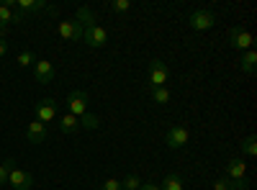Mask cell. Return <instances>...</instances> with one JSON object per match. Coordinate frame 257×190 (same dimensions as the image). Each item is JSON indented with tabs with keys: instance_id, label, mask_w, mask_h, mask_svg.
Returning <instances> with one entry per match:
<instances>
[{
	"instance_id": "4316f807",
	"label": "cell",
	"mask_w": 257,
	"mask_h": 190,
	"mask_svg": "<svg viewBox=\"0 0 257 190\" xmlns=\"http://www.w3.org/2000/svg\"><path fill=\"white\" fill-rule=\"evenodd\" d=\"M6 52H8V41H6V39H0V59L6 57Z\"/></svg>"
},
{
	"instance_id": "7402d4cb",
	"label": "cell",
	"mask_w": 257,
	"mask_h": 190,
	"mask_svg": "<svg viewBox=\"0 0 257 190\" xmlns=\"http://www.w3.org/2000/svg\"><path fill=\"white\" fill-rule=\"evenodd\" d=\"M16 62H18L21 67H31L34 62H36V54H34L31 49H24V52H21V54L16 57Z\"/></svg>"
},
{
	"instance_id": "2e32d148",
	"label": "cell",
	"mask_w": 257,
	"mask_h": 190,
	"mask_svg": "<svg viewBox=\"0 0 257 190\" xmlns=\"http://www.w3.org/2000/svg\"><path fill=\"white\" fill-rule=\"evenodd\" d=\"M75 21L82 26V29H88V26H95V13L88 8V6H82V8H77V16H75Z\"/></svg>"
},
{
	"instance_id": "ba28073f",
	"label": "cell",
	"mask_w": 257,
	"mask_h": 190,
	"mask_svg": "<svg viewBox=\"0 0 257 190\" xmlns=\"http://www.w3.org/2000/svg\"><path fill=\"white\" fill-rule=\"evenodd\" d=\"M57 118V100L54 98H44L36 103V121L41 123H52Z\"/></svg>"
},
{
	"instance_id": "9a60e30c",
	"label": "cell",
	"mask_w": 257,
	"mask_h": 190,
	"mask_svg": "<svg viewBox=\"0 0 257 190\" xmlns=\"http://www.w3.org/2000/svg\"><path fill=\"white\" fill-rule=\"evenodd\" d=\"M57 126H59L62 134H75L80 129V118H75L72 113H64V116L57 118Z\"/></svg>"
},
{
	"instance_id": "e0dca14e",
	"label": "cell",
	"mask_w": 257,
	"mask_h": 190,
	"mask_svg": "<svg viewBox=\"0 0 257 190\" xmlns=\"http://www.w3.org/2000/svg\"><path fill=\"white\" fill-rule=\"evenodd\" d=\"M254 67H257V52L249 49L242 54V72L244 75H254Z\"/></svg>"
},
{
	"instance_id": "8992f818",
	"label": "cell",
	"mask_w": 257,
	"mask_h": 190,
	"mask_svg": "<svg viewBox=\"0 0 257 190\" xmlns=\"http://www.w3.org/2000/svg\"><path fill=\"white\" fill-rule=\"evenodd\" d=\"M188 139H190V131L185 129V126H173V129L167 131V136H165V144L170 146V149H183V146L188 144Z\"/></svg>"
},
{
	"instance_id": "83f0119b",
	"label": "cell",
	"mask_w": 257,
	"mask_h": 190,
	"mask_svg": "<svg viewBox=\"0 0 257 190\" xmlns=\"http://www.w3.org/2000/svg\"><path fill=\"white\" fill-rule=\"evenodd\" d=\"M142 190H162V187H160V185H152V182H144Z\"/></svg>"
},
{
	"instance_id": "3957f363",
	"label": "cell",
	"mask_w": 257,
	"mask_h": 190,
	"mask_svg": "<svg viewBox=\"0 0 257 190\" xmlns=\"http://www.w3.org/2000/svg\"><path fill=\"white\" fill-rule=\"evenodd\" d=\"M229 44L237 49V52H249L252 44H254V36H252L247 29H242V26H234V29L229 31Z\"/></svg>"
},
{
	"instance_id": "9c48e42d",
	"label": "cell",
	"mask_w": 257,
	"mask_h": 190,
	"mask_svg": "<svg viewBox=\"0 0 257 190\" xmlns=\"http://www.w3.org/2000/svg\"><path fill=\"white\" fill-rule=\"evenodd\" d=\"M34 77H36V82H41V85H49V82H54L57 72H54V67H52V62L36 59V62H34Z\"/></svg>"
},
{
	"instance_id": "277c9868",
	"label": "cell",
	"mask_w": 257,
	"mask_h": 190,
	"mask_svg": "<svg viewBox=\"0 0 257 190\" xmlns=\"http://www.w3.org/2000/svg\"><path fill=\"white\" fill-rule=\"evenodd\" d=\"M67 113H72L75 118L88 113V93L85 90H72L67 95Z\"/></svg>"
},
{
	"instance_id": "52a82bcc",
	"label": "cell",
	"mask_w": 257,
	"mask_h": 190,
	"mask_svg": "<svg viewBox=\"0 0 257 190\" xmlns=\"http://www.w3.org/2000/svg\"><path fill=\"white\" fill-rule=\"evenodd\" d=\"M8 185L13 190H31L34 187V175L26 172V170H18V167H13L11 175H8Z\"/></svg>"
},
{
	"instance_id": "30bf717a",
	"label": "cell",
	"mask_w": 257,
	"mask_h": 190,
	"mask_svg": "<svg viewBox=\"0 0 257 190\" xmlns=\"http://www.w3.org/2000/svg\"><path fill=\"white\" fill-rule=\"evenodd\" d=\"M82 26L77 24V21L72 18V21H62V24L57 26V34L64 39V41H82Z\"/></svg>"
},
{
	"instance_id": "603a6c76",
	"label": "cell",
	"mask_w": 257,
	"mask_h": 190,
	"mask_svg": "<svg viewBox=\"0 0 257 190\" xmlns=\"http://www.w3.org/2000/svg\"><path fill=\"white\" fill-rule=\"evenodd\" d=\"M152 100L160 103V105L170 103V90H167V88H152Z\"/></svg>"
},
{
	"instance_id": "4fadbf2b",
	"label": "cell",
	"mask_w": 257,
	"mask_h": 190,
	"mask_svg": "<svg viewBox=\"0 0 257 190\" xmlns=\"http://www.w3.org/2000/svg\"><path fill=\"white\" fill-rule=\"evenodd\" d=\"M213 190H249V180L242 177V180H229V177H219L213 182Z\"/></svg>"
},
{
	"instance_id": "ffe728a7",
	"label": "cell",
	"mask_w": 257,
	"mask_h": 190,
	"mask_svg": "<svg viewBox=\"0 0 257 190\" xmlns=\"http://www.w3.org/2000/svg\"><path fill=\"white\" fill-rule=\"evenodd\" d=\"M142 177L139 175H126L123 180H121V190H142Z\"/></svg>"
},
{
	"instance_id": "484cf974",
	"label": "cell",
	"mask_w": 257,
	"mask_h": 190,
	"mask_svg": "<svg viewBox=\"0 0 257 190\" xmlns=\"http://www.w3.org/2000/svg\"><path fill=\"white\" fill-rule=\"evenodd\" d=\"M100 190H121V180H116V177H108L103 185H100Z\"/></svg>"
},
{
	"instance_id": "d6986e66",
	"label": "cell",
	"mask_w": 257,
	"mask_h": 190,
	"mask_svg": "<svg viewBox=\"0 0 257 190\" xmlns=\"http://www.w3.org/2000/svg\"><path fill=\"white\" fill-rule=\"evenodd\" d=\"M98 126H100V118L95 116V113H85V116H80V129H90V131H95L98 129Z\"/></svg>"
},
{
	"instance_id": "7c38bea8",
	"label": "cell",
	"mask_w": 257,
	"mask_h": 190,
	"mask_svg": "<svg viewBox=\"0 0 257 190\" xmlns=\"http://www.w3.org/2000/svg\"><path fill=\"white\" fill-rule=\"evenodd\" d=\"M47 8V3L44 0H16V13H21V16H31V13H39V11H44Z\"/></svg>"
},
{
	"instance_id": "6da1fadb",
	"label": "cell",
	"mask_w": 257,
	"mask_h": 190,
	"mask_svg": "<svg viewBox=\"0 0 257 190\" xmlns=\"http://www.w3.org/2000/svg\"><path fill=\"white\" fill-rule=\"evenodd\" d=\"M188 24H190L193 31H208V29H213V24H216V16H213L211 11H206V8H198V11H193L188 16Z\"/></svg>"
},
{
	"instance_id": "7a4b0ae2",
	"label": "cell",
	"mask_w": 257,
	"mask_h": 190,
	"mask_svg": "<svg viewBox=\"0 0 257 190\" xmlns=\"http://www.w3.org/2000/svg\"><path fill=\"white\" fill-rule=\"evenodd\" d=\"M82 41L88 44L90 49H103L105 44H108V31H105L103 26H88L82 31Z\"/></svg>"
},
{
	"instance_id": "cb8c5ba5",
	"label": "cell",
	"mask_w": 257,
	"mask_h": 190,
	"mask_svg": "<svg viewBox=\"0 0 257 190\" xmlns=\"http://www.w3.org/2000/svg\"><path fill=\"white\" fill-rule=\"evenodd\" d=\"M254 144H257V139H254V134H252V136H247V139L242 141V152L252 157V154L257 152V146H254Z\"/></svg>"
},
{
	"instance_id": "44dd1931",
	"label": "cell",
	"mask_w": 257,
	"mask_h": 190,
	"mask_svg": "<svg viewBox=\"0 0 257 190\" xmlns=\"http://www.w3.org/2000/svg\"><path fill=\"white\" fill-rule=\"evenodd\" d=\"M13 167H16V162H13L11 157L0 162V185H8V175H11Z\"/></svg>"
},
{
	"instance_id": "d4e9b609",
	"label": "cell",
	"mask_w": 257,
	"mask_h": 190,
	"mask_svg": "<svg viewBox=\"0 0 257 190\" xmlns=\"http://www.w3.org/2000/svg\"><path fill=\"white\" fill-rule=\"evenodd\" d=\"M128 8H132V0H113V3H111L113 13H126Z\"/></svg>"
},
{
	"instance_id": "ac0fdd59",
	"label": "cell",
	"mask_w": 257,
	"mask_h": 190,
	"mask_svg": "<svg viewBox=\"0 0 257 190\" xmlns=\"http://www.w3.org/2000/svg\"><path fill=\"white\" fill-rule=\"evenodd\" d=\"M183 187H185V182H183L180 172H170V175L162 180V190H183Z\"/></svg>"
},
{
	"instance_id": "8fae6325",
	"label": "cell",
	"mask_w": 257,
	"mask_h": 190,
	"mask_svg": "<svg viewBox=\"0 0 257 190\" xmlns=\"http://www.w3.org/2000/svg\"><path fill=\"white\" fill-rule=\"evenodd\" d=\"M26 141L29 144H44L47 141V123H41V121H34L29 123V129H26Z\"/></svg>"
},
{
	"instance_id": "5b68a950",
	"label": "cell",
	"mask_w": 257,
	"mask_h": 190,
	"mask_svg": "<svg viewBox=\"0 0 257 190\" xmlns=\"http://www.w3.org/2000/svg\"><path fill=\"white\" fill-rule=\"evenodd\" d=\"M170 77V70L162 59H155V62H149V85L152 88H165V82Z\"/></svg>"
},
{
	"instance_id": "5bb4252c",
	"label": "cell",
	"mask_w": 257,
	"mask_h": 190,
	"mask_svg": "<svg viewBox=\"0 0 257 190\" xmlns=\"http://www.w3.org/2000/svg\"><path fill=\"white\" fill-rule=\"evenodd\" d=\"M244 172H247V164L239 157H234V159L226 162V177L229 180H242V177H247Z\"/></svg>"
}]
</instances>
